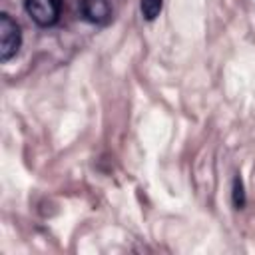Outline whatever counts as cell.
<instances>
[{"instance_id":"5","label":"cell","mask_w":255,"mask_h":255,"mask_svg":"<svg viewBox=\"0 0 255 255\" xmlns=\"http://www.w3.org/2000/svg\"><path fill=\"white\" fill-rule=\"evenodd\" d=\"M233 203H235V207H243L245 205V191H243V181H241V177H235V181H233Z\"/></svg>"},{"instance_id":"2","label":"cell","mask_w":255,"mask_h":255,"mask_svg":"<svg viewBox=\"0 0 255 255\" xmlns=\"http://www.w3.org/2000/svg\"><path fill=\"white\" fill-rule=\"evenodd\" d=\"M26 12L38 26H52L62 12V0H26Z\"/></svg>"},{"instance_id":"3","label":"cell","mask_w":255,"mask_h":255,"mask_svg":"<svg viewBox=\"0 0 255 255\" xmlns=\"http://www.w3.org/2000/svg\"><path fill=\"white\" fill-rule=\"evenodd\" d=\"M80 14L90 24H106L112 18L110 0H80Z\"/></svg>"},{"instance_id":"4","label":"cell","mask_w":255,"mask_h":255,"mask_svg":"<svg viewBox=\"0 0 255 255\" xmlns=\"http://www.w3.org/2000/svg\"><path fill=\"white\" fill-rule=\"evenodd\" d=\"M161 2L163 0H139V8H141V16L145 20H155L161 12Z\"/></svg>"},{"instance_id":"1","label":"cell","mask_w":255,"mask_h":255,"mask_svg":"<svg viewBox=\"0 0 255 255\" xmlns=\"http://www.w3.org/2000/svg\"><path fill=\"white\" fill-rule=\"evenodd\" d=\"M20 44H22L20 26L10 14L2 12L0 14V60L6 62L12 56H16L20 50Z\"/></svg>"}]
</instances>
